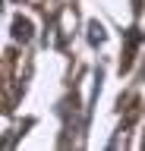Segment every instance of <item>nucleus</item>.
<instances>
[{
  "instance_id": "f257e3e1",
  "label": "nucleus",
  "mask_w": 145,
  "mask_h": 151,
  "mask_svg": "<svg viewBox=\"0 0 145 151\" xmlns=\"http://www.w3.org/2000/svg\"><path fill=\"white\" fill-rule=\"evenodd\" d=\"M13 38H16V41H22V44H25V41H32V22H29V19H22V16L13 19Z\"/></svg>"
},
{
  "instance_id": "f03ea898",
  "label": "nucleus",
  "mask_w": 145,
  "mask_h": 151,
  "mask_svg": "<svg viewBox=\"0 0 145 151\" xmlns=\"http://www.w3.org/2000/svg\"><path fill=\"white\" fill-rule=\"evenodd\" d=\"M104 25H101V22H92V25H88V41H92V44H104Z\"/></svg>"
},
{
  "instance_id": "7ed1b4c3",
  "label": "nucleus",
  "mask_w": 145,
  "mask_h": 151,
  "mask_svg": "<svg viewBox=\"0 0 145 151\" xmlns=\"http://www.w3.org/2000/svg\"><path fill=\"white\" fill-rule=\"evenodd\" d=\"M142 145H145V139H142Z\"/></svg>"
}]
</instances>
